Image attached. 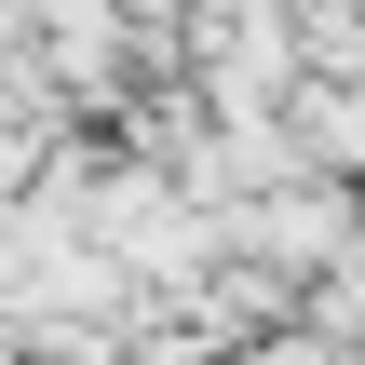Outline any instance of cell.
Returning a JSON list of instances; mask_svg holds the SVG:
<instances>
[{
	"label": "cell",
	"instance_id": "cell-1",
	"mask_svg": "<svg viewBox=\"0 0 365 365\" xmlns=\"http://www.w3.org/2000/svg\"><path fill=\"white\" fill-rule=\"evenodd\" d=\"M312 135H325V163H365V95H312Z\"/></svg>",
	"mask_w": 365,
	"mask_h": 365
}]
</instances>
